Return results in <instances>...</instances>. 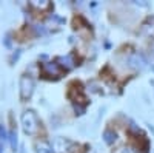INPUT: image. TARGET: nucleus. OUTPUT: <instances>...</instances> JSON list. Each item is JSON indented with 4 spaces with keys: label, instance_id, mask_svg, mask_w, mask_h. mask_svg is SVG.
Segmentation results:
<instances>
[{
    "label": "nucleus",
    "instance_id": "f257e3e1",
    "mask_svg": "<svg viewBox=\"0 0 154 153\" xmlns=\"http://www.w3.org/2000/svg\"><path fill=\"white\" fill-rule=\"evenodd\" d=\"M20 121H22L23 132L26 135H35L37 133V130H38V119H37V114L32 110L23 111Z\"/></svg>",
    "mask_w": 154,
    "mask_h": 153
},
{
    "label": "nucleus",
    "instance_id": "f03ea898",
    "mask_svg": "<svg viewBox=\"0 0 154 153\" xmlns=\"http://www.w3.org/2000/svg\"><path fill=\"white\" fill-rule=\"evenodd\" d=\"M19 87H20V99L22 100H28L32 96V91H34V81H32V78H29L28 74L22 76Z\"/></svg>",
    "mask_w": 154,
    "mask_h": 153
},
{
    "label": "nucleus",
    "instance_id": "7ed1b4c3",
    "mask_svg": "<svg viewBox=\"0 0 154 153\" xmlns=\"http://www.w3.org/2000/svg\"><path fill=\"white\" fill-rule=\"evenodd\" d=\"M128 65L134 70H139L142 71L148 67V60L145 59V56L142 53H131L128 56Z\"/></svg>",
    "mask_w": 154,
    "mask_h": 153
},
{
    "label": "nucleus",
    "instance_id": "20e7f679",
    "mask_svg": "<svg viewBox=\"0 0 154 153\" xmlns=\"http://www.w3.org/2000/svg\"><path fill=\"white\" fill-rule=\"evenodd\" d=\"M51 147H53L54 153H68L69 148L72 147V142L69 141V139H66V138L59 136V138H54Z\"/></svg>",
    "mask_w": 154,
    "mask_h": 153
},
{
    "label": "nucleus",
    "instance_id": "39448f33",
    "mask_svg": "<svg viewBox=\"0 0 154 153\" xmlns=\"http://www.w3.org/2000/svg\"><path fill=\"white\" fill-rule=\"evenodd\" d=\"M42 71H43V74L49 76V78H53V76H54V78H59V76L62 74V70L59 67V63H56V62H46V63H43Z\"/></svg>",
    "mask_w": 154,
    "mask_h": 153
},
{
    "label": "nucleus",
    "instance_id": "423d86ee",
    "mask_svg": "<svg viewBox=\"0 0 154 153\" xmlns=\"http://www.w3.org/2000/svg\"><path fill=\"white\" fill-rule=\"evenodd\" d=\"M35 153H54L53 147L46 141H37L35 142Z\"/></svg>",
    "mask_w": 154,
    "mask_h": 153
},
{
    "label": "nucleus",
    "instance_id": "0eeeda50",
    "mask_svg": "<svg viewBox=\"0 0 154 153\" xmlns=\"http://www.w3.org/2000/svg\"><path fill=\"white\" fill-rule=\"evenodd\" d=\"M29 5L38 11H45L48 8H51V2L49 0H32V2H29Z\"/></svg>",
    "mask_w": 154,
    "mask_h": 153
},
{
    "label": "nucleus",
    "instance_id": "6e6552de",
    "mask_svg": "<svg viewBox=\"0 0 154 153\" xmlns=\"http://www.w3.org/2000/svg\"><path fill=\"white\" fill-rule=\"evenodd\" d=\"M116 139H117V135H116L112 130H105V132H103V141H105L108 145L114 144Z\"/></svg>",
    "mask_w": 154,
    "mask_h": 153
},
{
    "label": "nucleus",
    "instance_id": "1a4fd4ad",
    "mask_svg": "<svg viewBox=\"0 0 154 153\" xmlns=\"http://www.w3.org/2000/svg\"><path fill=\"white\" fill-rule=\"evenodd\" d=\"M142 33L146 36V37H151V39H154V23H143L142 25Z\"/></svg>",
    "mask_w": 154,
    "mask_h": 153
},
{
    "label": "nucleus",
    "instance_id": "9d476101",
    "mask_svg": "<svg viewBox=\"0 0 154 153\" xmlns=\"http://www.w3.org/2000/svg\"><path fill=\"white\" fill-rule=\"evenodd\" d=\"M8 139H9V142H11V148L12 150H17V132L16 130H11L9 135H8Z\"/></svg>",
    "mask_w": 154,
    "mask_h": 153
},
{
    "label": "nucleus",
    "instance_id": "9b49d317",
    "mask_svg": "<svg viewBox=\"0 0 154 153\" xmlns=\"http://www.w3.org/2000/svg\"><path fill=\"white\" fill-rule=\"evenodd\" d=\"M59 60H60V62H66L65 65H63V67H66V68H72V67L75 65V63H74V60H72V57H71V56H65V57H60Z\"/></svg>",
    "mask_w": 154,
    "mask_h": 153
},
{
    "label": "nucleus",
    "instance_id": "f8f14e48",
    "mask_svg": "<svg viewBox=\"0 0 154 153\" xmlns=\"http://www.w3.org/2000/svg\"><path fill=\"white\" fill-rule=\"evenodd\" d=\"M8 139V135H6V130H5V125L2 124L0 125V141H5Z\"/></svg>",
    "mask_w": 154,
    "mask_h": 153
},
{
    "label": "nucleus",
    "instance_id": "ddd939ff",
    "mask_svg": "<svg viewBox=\"0 0 154 153\" xmlns=\"http://www.w3.org/2000/svg\"><path fill=\"white\" fill-rule=\"evenodd\" d=\"M134 5L142 6V8H148V6H149V3H148V2H134Z\"/></svg>",
    "mask_w": 154,
    "mask_h": 153
},
{
    "label": "nucleus",
    "instance_id": "4468645a",
    "mask_svg": "<svg viewBox=\"0 0 154 153\" xmlns=\"http://www.w3.org/2000/svg\"><path fill=\"white\" fill-rule=\"evenodd\" d=\"M19 56H20V49H17V53H14V54H12V57H11V62L17 60V59H19Z\"/></svg>",
    "mask_w": 154,
    "mask_h": 153
},
{
    "label": "nucleus",
    "instance_id": "2eb2a0df",
    "mask_svg": "<svg viewBox=\"0 0 154 153\" xmlns=\"http://www.w3.org/2000/svg\"><path fill=\"white\" fill-rule=\"evenodd\" d=\"M5 45L9 48L11 46V40H9V36H6V39H5Z\"/></svg>",
    "mask_w": 154,
    "mask_h": 153
},
{
    "label": "nucleus",
    "instance_id": "dca6fc26",
    "mask_svg": "<svg viewBox=\"0 0 154 153\" xmlns=\"http://www.w3.org/2000/svg\"><path fill=\"white\" fill-rule=\"evenodd\" d=\"M122 153H134V151H133V150H131V148H125V150H123V151H122Z\"/></svg>",
    "mask_w": 154,
    "mask_h": 153
},
{
    "label": "nucleus",
    "instance_id": "f3484780",
    "mask_svg": "<svg viewBox=\"0 0 154 153\" xmlns=\"http://www.w3.org/2000/svg\"><path fill=\"white\" fill-rule=\"evenodd\" d=\"M3 151V141H0V153Z\"/></svg>",
    "mask_w": 154,
    "mask_h": 153
},
{
    "label": "nucleus",
    "instance_id": "a211bd4d",
    "mask_svg": "<svg viewBox=\"0 0 154 153\" xmlns=\"http://www.w3.org/2000/svg\"><path fill=\"white\" fill-rule=\"evenodd\" d=\"M151 70L154 71V59H151Z\"/></svg>",
    "mask_w": 154,
    "mask_h": 153
},
{
    "label": "nucleus",
    "instance_id": "6ab92c4d",
    "mask_svg": "<svg viewBox=\"0 0 154 153\" xmlns=\"http://www.w3.org/2000/svg\"><path fill=\"white\" fill-rule=\"evenodd\" d=\"M152 49H154V43H152Z\"/></svg>",
    "mask_w": 154,
    "mask_h": 153
}]
</instances>
